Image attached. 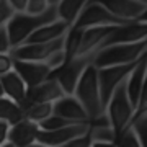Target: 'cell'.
Here are the masks:
<instances>
[{
    "mask_svg": "<svg viewBox=\"0 0 147 147\" xmlns=\"http://www.w3.org/2000/svg\"><path fill=\"white\" fill-rule=\"evenodd\" d=\"M96 2L106 8V10L118 16L119 20L131 23V21L139 20V16L146 11L147 7L137 0H92Z\"/></svg>",
    "mask_w": 147,
    "mask_h": 147,
    "instance_id": "obj_12",
    "label": "cell"
},
{
    "mask_svg": "<svg viewBox=\"0 0 147 147\" xmlns=\"http://www.w3.org/2000/svg\"><path fill=\"white\" fill-rule=\"evenodd\" d=\"M82 38H84V30L70 26L64 38V53H65V64L79 57L80 54V46H82Z\"/></svg>",
    "mask_w": 147,
    "mask_h": 147,
    "instance_id": "obj_22",
    "label": "cell"
},
{
    "mask_svg": "<svg viewBox=\"0 0 147 147\" xmlns=\"http://www.w3.org/2000/svg\"><path fill=\"white\" fill-rule=\"evenodd\" d=\"M13 69L26 82L28 88H33V87L46 82L53 74L51 67L46 62H30V61H16L15 59Z\"/></svg>",
    "mask_w": 147,
    "mask_h": 147,
    "instance_id": "obj_14",
    "label": "cell"
},
{
    "mask_svg": "<svg viewBox=\"0 0 147 147\" xmlns=\"http://www.w3.org/2000/svg\"><path fill=\"white\" fill-rule=\"evenodd\" d=\"M8 132H10V126L7 123H0V147L8 142Z\"/></svg>",
    "mask_w": 147,
    "mask_h": 147,
    "instance_id": "obj_35",
    "label": "cell"
},
{
    "mask_svg": "<svg viewBox=\"0 0 147 147\" xmlns=\"http://www.w3.org/2000/svg\"><path fill=\"white\" fill-rule=\"evenodd\" d=\"M47 8H49L47 0H30L26 13H31V15H39V13H44Z\"/></svg>",
    "mask_w": 147,
    "mask_h": 147,
    "instance_id": "obj_33",
    "label": "cell"
},
{
    "mask_svg": "<svg viewBox=\"0 0 147 147\" xmlns=\"http://www.w3.org/2000/svg\"><path fill=\"white\" fill-rule=\"evenodd\" d=\"M90 132H92L93 142L116 144V132L111 126H92L90 124Z\"/></svg>",
    "mask_w": 147,
    "mask_h": 147,
    "instance_id": "obj_24",
    "label": "cell"
},
{
    "mask_svg": "<svg viewBox=\"0 0 147 147\" xmlns=\"http://www.w3.org/2000/svg\"><path fill=\"white\" fill-rule=\"evenodd\" d=\"M132 129L136 131L139 141H141V146L142 147H147V116L137 119L136 123H132Z\"/></svg>",
    "mask_w": 147,
    "mask_h": 147,
    "instance_id": "obj_28",
    "label": "cell"
},
{
    "mask_svg": "<svg viewBox=\"0 0 147 147\" xmlns=\"http://www.w3.org/2000/svg\"><path fill=\"white\" fill-rule=\"evenodd\" d=\"M146 74H147V54L136 64V67L131 70V74L127 75L126 79V92L127 96L131 100L132 106L137 108L139 100H141V93H142V87H144V80H146Z\"/></svg>",
    "mask_w": 147,
    "mask_h": 147,
    "instance_id": "obj_17",
    "label": "cell"
},
{
    "mask_svg": "<svg viewBox=\"0 0 147 147\" xmlns=\"http://www.w3.org/2000/svg\"><path fill=\"white\" fill-rule=\"evenodd\" d=\"M62 96H65V93L61 88L59 82L56 79H53V77H49L46 82H42V84L36 85L33 88H28L26 100L23 101L21 108L26 110V108L38 105V103H56Z\"/></svg>",
    "mask_w": 147,
    "mask_h": 147,
    "instance_id": "obj_9",
    "label": "cell"
},
{
    "mask_svg": "<svg viewBox=\"0 0 147 147\" xmlns=\"http://www.w3.org/2000/svg\"><path fill=\"white\" fill-rule=\"evenodd\" d=\"M92 144H93V139H92V132L88 131L87 134L75 137V139H72L70 142H67L62 147H92Z\"/></svg>",
    "mask_w": 147,
    "mask_h": 147,
    "instance_id": "obj_32",
    "label": "cell"
},
{
    "mask_svg": "<svg viewBox=\"0 0 147 147\" xmlns=\"http://www.w3.org/2000/svg\"><path fill=\"white\" fill-rule=\"evenodd\" d=\"M137 2H141V3H144V5L147 7V0H137Z\"/></svg>",
    "mask_w": 147,
    "mask_h": 147,
    "instance_id": "obj_42",
    "label": "cell"
},
{
    "mask_svg": "<svg viewBox=\"0 0 147 147\" xmlns=\"http://www.w3.org/2000/svg\"><path fill=\"white\" fill-rule=\"evenodd\" d=\"M16 11L11 8V5L8 3V0H0V28L7 26L8 21L13 18Z\"/></svg>",
    "mask_w": 147,
    "mask_h": 147,
    "instance_id": "obj_29",
    "label": "cell"
},
{
    "mask_svg": "<svg viewBox=\"0 0 147 147\" xmlns=\"http://www.w3.org/2000/svg\"><path fill=\"white\" fill-rule=\"evenodd\" d=\"M139 21H144V23H147V8H146V11H144V13L139 16Z\"/></svg>",
    "mask_w": 147,
    "mask_h": 147,
    "instance_id": "obj_37",
    "label": "cell"
},
{
    "mask_svg": "<svg viewBox=\"0 0 147 147\" xmlns=\"http://www.w3.org/2000/svg\"><path fill=\"white\" fill-rule=\"evenodd\" d=\"M39 126L36 123H33L30 119L20 121L15 126H10V132H8V141L11 144H15L16 147H30L31 144L38 142V136H39Z\"/></svg>",
    "mask_w": 147,
    "mask_h": 147,
    "instance_id": "obj_16",
    "label": "cell"
},
{
    "mask_svg": "<svg viewBox=\"0 0 147 147\" xmlns=\"http://www.w3.org/2000/svg\"><path fill=\"white\" fill-rule=\"evenodd\" d=\"M64 49V38L53 42H33L21 44L11 49V56L16 61H30V62H46L54 53Z\"/></svg>",
    "mask_w": 147,
    "mask_h": 147,
    "instance_id": "obj_8",
    "label": "cell"
},
{
    "mask_svg": "<svg viewBox=\"0 0 147 147\" xmlns=\"http://www.w3.org/2000/svg\"><path fill=\"white\" fill-rule=\"evenodd\" d=\"M124 82L115 90L110 103L106 106V115H108V118L111 121V127L116 132V139L126 131V129L131 127L132 118H134V113H136V108L132 106L131 100L127 96L126 84Z\"/></svg>",
    "mask_w": 147,
    "mask_h": 147,
    "instance_id": "obj_4",
    "label": "cell"
},
{
    "mask_svg": "<svg viewBox=\"0 0 147 147\" xmlns=\"http://www.w3.org/2000/svg\"><path fill=\"white\" fill-rule=\"evenodd\" d=\"M116 147H142V146L136 131L132 127H129L116 139Z\"/></svg>",
    "mask_w": 147,
    "mask_h": 147,
    "instance_id": "obj_25",
    "label": "cell"
},
{
    "mask_svg": "<svg viewBox=\"0 0 147 147\" xmlns=\"http://www.w3.org/2000/svg\"><path fill=\"white\" fill-rule=\"evenodd\" d=\"M93 59L95 56H79L74 61L67 62L65 65H62L59 70H54L51 74V77L59 82L65 95H74L84 72L87 70L90 64H93Z\"/></svg>",
    "mask_w": 147,
    "mask_h": 147,
    "instance_id": "obj_5",
    "label": "cell"
},
{
    "mask_svg": "<svg viewBox=\"0 0 147 147\" xmlns=\"http://www.w3.org/2000/svg\"><path fill=\"white\" fill-rule=\"evenodd\" d=\"M54 115V103H38L25 110V118L33 123H36L38 126L47 118Z\"/></svg>",
    "mask_w": 147,
    "mask_h": 147,
    "instance_id": "obj_23",
    "label": "cell"
},
{
    "mask_svg": "<svg viewBox=\"0 0 147 147\" xmlns=\"http://www.w3.org/2000/svg\"><path fill=\"white\" fill-rule=\"evenodd\" d=\"M56 20H59L57 7H49L44 13H39V15H31V13H26V11L25 13H15L13 18L7 25L13 49L25 44L28 41V38L31 36L33 33H36L41 26L49 25Z\"/></svg>",
    "mask_w": 147,
    "mask_h": 147,
    "instance_id": "obj_1",
    "label": "cell"
},
{
    "mask_svg": "<svg viewBox=\"0 0 147 147\" xmlns=\"http://www.w3.org/2000/svg\"><path fill=\"white\" fill-rule=\"evenodd\" d=\"M2 84H3V90H5V96L16 101L18 105H23L28 95V85L15 69L2 77Z\"/></svg>",
    "mask_w": 147,
    "mask_h": 147,
    "instance_id": "obj_19",
    "label": "cell"
},
{
    "mask_svg": "<svg viewBox=\"0 0 147 147\" xmlns=\"http://www.w3.org/2000/svg\"><path fill=\"white\" fill-rule=\"evenodd\" d=\"M5 96V90H3V84H2V79H0V98Z\"/></svg>",
    "mask_w": 147,
    "mask_h": 147,
    "instance_id": "obj_39",
    "label": "cell"
},
{
    "mask_svg": "<svg viewBox=\"0 0 147 147\" xmlns=\"http://www.w3.org/2000/svg\"><path fill=\"white\" fill-rule=\"evenodd\" d=\"M30 147H47V146H44V144H41V142H34V144H31Z\"/></svg>",
    "mask_w": 147,
    "mask_h": 147,
    "instance_id": "obj_40",
    "label": "cell"
},
{
    "mask_svg": "<svg viewBox=\"0 0 147 147\" xmlns=\"http://www.w3.org/2000/svg\"><path fill=\"white\" fill-rule=\"evenodd\" d=\"M136 64L111 65V67L98 69V82H100L101 101H103L105 110H106V106H108V103H110L113 93H115V90L127 79V75L131 74V70L136 67Z\"/></svg>",
    "mask_w": 147,
    "mask_h": 147,
    "instance_id": "obj_7",
    "label": "cell"
},
{
    "mask_svg": "<svg viewBox=\"0 0 147 147\" xmlns=\"http://www.w3.org/2000/svg\"><path fill=\"white\" fill-rule=\"evenodd\" d=\"M54 115L61 116L74 124H90L92 123L85 108L80 105V101L74 95H65L54 103Z\"/></svg>",
    "mask_w": 147,
    "mask_h": 147,
    "instance_id": "obj_13",
    "label": "cell"
},
{
    "mask_svg": "<svg viewBox=\"0 0 147 147\" xmlns=\"http://www.w3.org/2000/svg\"><path fill=\"white\" fill-rule=\"evenodd\" d=\"M90 131V124H70L57 131H39L38 142L47 147H62L67 142L79 136H84Z\"/></svg>",
    "mask_w": 147,
    "mask_h": 147,
    "instance_id": "obj_11",
    "label": "cell"
},
{
    "mask_svg": "<svg viewBox=\"0 0 147 147\" xmlns=\"http://www.w3.org/2000/svg\"><path fill=\"white\" fill-rule=\"evenodd\" d=\"M70 30L65 21L62 20H56L49 25H44L38 30L36 33H33L31 36L28 38V41L25 44H33V42H53V41H57V39H62L65 38L67 31Z\"/></svg>",
    "mask_w": 147,
    "mask_h": 147,
    "instance_id": "obj_18",
    "label": "cell"
},
{
    "mask_svg": "<svg viewBox=\"0 0 147 147\" xmlns=\"http://www.w3.org/2000/svg\"><path fill=\"white\" fill-rule=\"evenodd\" d=\"M147 39V23L144 21H131L124 26H118L110 36L106 38V41L101 44L100 51L108 46L115 44H126V42H139Z\"/></svg>",
    "mask_w": 147,
    "mask_h": 147,
    "instance_id": "obj_10",
    "label": "cell"
},
{
    "mask_svg": "<svg viewBox=\"0 0 147 147\" xmlns=\"http://www.w3.org/2000/svg\"><path fill=\"white\" fill-rule=\"evenodd\" d=\"M90 0H61L57 5V16L59 20L65 21L69 26H74L80 13L88 5Z\"/></svg>",
    "mask_w": 147,
    "mask_h": 147,
    "instance_id": "obj_20",
    "label": "cell"
},
{
    "mask_svg": "<svg viewBox=\"0 0 147 147\" xmlns=\"http://www.w3.org/2000/svg\"><path fill=\"white\" fill-rule=\"evenodd\" d=\"M59 2H61V0H47L49 7H57V5H59Z\"/></svg>",
    "mask_w": 147,
    "mask_h": 147,
    "instance_id": "obj_38",
    "label": "cell"
},
{
    "mask_svg": "<svg viewBox=\"0 0 147 147\" xmlns=\"http://www.w3.org/2000/svg\"><path fill=\"white\" fill-rule=\"evenodd\" d=\"M13 64H15V59L11 54H0V79L13 70Z\"/></svg>",
    "mask_w": 147,
    "mask_h": 147,
    "instance_id": "obj_31",
    "label": "cell"
},
{
    "mask_svg": "<svg viewBox=\"0 0 147 147\" xmlns=\"http://www.w3.org/2000/svg\"><path fill=\"white\" fill-rule=\"evenodd\" d=\"M144 116H147V74H146V80H144V87H142L141 100H139V105H137V108H136L132 123H136L137 119H141V118H144Z\"/></svg>",
    "mask_w": 147,
    "mask_h": 147,
    "instance_id": "obj_27",
    "label": "cell"
},
{
    "mask_svg": "<svg viewBox=\"0 0 147 147\" xmlns=\"http://www.w3.org/2000/svg\"><path fill=\"white\" fill-rule=\"evenodd\" d=\"M146 54H147V39L139 41V42L115 44V46H108L95 54L93 64L96 65V69L111 67V65L136 64Z\"/></svg>",
    "mask_w": 147,
    "mask_h": 147,
    "instance_id": "obj_3",
    "label": "cell"
},
{
    "mask_svg": "<svg viewBox=\"0 0 147 147\" xmlns=\"http://www.w3.org/2000/svg\"><path fill=\"white\" fill-rule=\"evenodd\" d=\"M2 147H16V146H15V144H11V142L8 141V142H5V144H3Z\"/></svg>",
    "mask_w": 147,
    "mask_h": 147,
    "instance_id": "obj_41",
    "label": "cell"
},
{
    "mask_svg": "<svg viewBox=\"0 0 147 147\" xmlns=\"http://www.w3.org/2000/svg\"><path fill=\"white\" fill-rule=\"evenodd\" d=\"M8 3L11 5V8H13L16 13H25V11L28 10L30 0H8Z\"/></svg>",
    "mask_w": 147,
    "mask_h": 147,
    "instance_id": "obj_34",
    "label": "cell"
},
{
    "mask_svg": "<svg viewBox=\"0 0 147 147\" xmlns=\"http://www.w3.org/2000/svg\"><path fill=\"white\" fill-rule=\"evenodd\" d=\"M11 49H13V46H11L8 30H7V26H2L0 28V54H10Z\"/></svg>",
    "mask_w": 147,
    "mask_h": 147,
    "instance_id": "obj_30",
    "label": "cell"
},
{
    "mask_svg": "<svg viewBox=\"0 0 147 147\" xmlns=\"http://www.w3.org/2000/svg\"><path fill=\"white\" fill-rule=\"evenodd\" d=\"M92 147H116V144H108V142H93Z\"/></svg>",
    "mask_w": 147,
    "mask_h": 147,
    "instance_id": "obj_36",
    "label": "cell"
},
{
    "mask_svg": "<svg viewBox=\"0 0 147 147\" xmlns=\"http://www.w3.org/2000/svg\"><path fill=\"white\" fill-rule=\"evenodd\" d=\"M25 119V110L16 101L10 100L8 96L0 98V123H7L8 126H15Z\"/></svg>",
    "mask_w": 147,
    "mask_h": 147,
    "instance_id": "obj_21",
    "label": "cell"
},
{
    "mask_svg": "<svg viewBox=\"0 0 147 147\" xmlns=\"http://www.w3.org/2000/svg\"><path fill=\"white\" fill-rule=\"evenodd\" d=\"M70 124H74V123L64 119V118H61L57 115H53L51 118H47L46 121H42L39 124V129L41 131H57V129H62V127L70 126Z\"/></svg>",
    "mask_w": 147,
    "mask_h": 147,
    "instance_id": "obj_26",
    "label": "cell"
},
{
    "mask_svg": "<svg viewBox=\"0 0 147 147\" xmlns=\"http://www.w3.org/2000/svg\"><path fill=\"white\" fill-rule=\"evenodd\" d=\"M127 25L126 21L119 20L118 16L106 10L103 5L92 2L90 0L88 5L84 8L80 13L77 21L74 23V28L77 30H87V28H98V26H124Z\"/></svg>",
    "mask_w": 147,
    "mask_h": 147,
    "instance_id": "obj_6",
    "label": "cell"
},
{
    "mask_svg": "<svg viewBox=\"0 0 147 147\" xmlns=\"http://www.w3.org/2000/svg\"><path fill=\"white\" fill-rule=\"evenodd\" d=\"M74 96L80 101V105L85 108L90 121L96 119L106 113L103 101H101L100 82H98V69L95 64H90L87 70L80 79Z\"/></svg>",
    "mask_w": 147,
    "mask_h": 147,
    "instance_id": "obj_2",
    "label": "cell"
},
{
    "mask_svg": "<svg viewBox=\"0 0 147 147\" xmlns=\"http://www.w3.org/2000/svg\"><path fill=\"white\" fill-rule=\"evenodd\" d=\"M118 26H98V28H87L84 30L82 46H80L79 56H95L100 51L101 44L106 41V38L115 31Z\"/></svg>",
    "mask_w": 147,
    "mask_h": 147,
    "instance_id": "obj_15",
    "label": "cell"
}]
</instances>
